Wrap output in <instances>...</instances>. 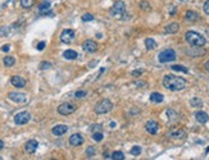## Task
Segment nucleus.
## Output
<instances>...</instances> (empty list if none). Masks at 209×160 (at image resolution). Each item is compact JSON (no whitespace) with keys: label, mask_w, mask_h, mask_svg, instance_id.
<instances>
[{"label":"nucleus","mask_w":209,"mask_h":160,"mask_svg":"<svg viewBox=\"0 0 209 160\" xmlns=\"http://www.w3.org/2000/svg\"><path fill=\"white\" fill-rule=\"evenodd\" d=\"M158 59H159L160 63H169V62L176 60V53H175V50H172V49L163 50V51L159 53Z\"/></svg>","instance_id":"nucleus-4"},{"label":"nucleus","mask_w":209,"mask_h":160,"mask_svg":"<svg viewBox=\"0 0 209 160\" xmlns=\"http://www.w3.org/2000/svg\"><path fill=\"white\" fill-rule=\"evenodd\" d=\"M112 109H113V103L108 99H104V100L100 101V103L96 104L95 113L96 114H107V113H109Z\"/></svg>","instance_id":"nucleus-3"},{"label":"nucleus","mask_w":209,"mask_h":160,"mask_svg":"<svg viewBox=\"0 0 209 160\" xmlns=\"http://www.w3.org/2000/svg\"><path fill=\"white\" fill-rule=\"evenodd\" d=\"M145 46L148 50H153L157 48V42L153 40V38H146L145 40Z\"/></svg>","instance_id":"nucleus-22"},{"label":"nucleus","mask_w":209,"mask_h":160,"mask_svg":"<svg viewBox=\"0 0 209 160\" xmlns=\"http://www.w3.org/2000/svg\"><path fill=\"white\" fill-rule=\"evenodd\" d=\"M103 138H104V136L102 133V131H100V132H94V133H92V140L96 141V142L103 141Z\"/></svg>","instance_id":"nucleus-29"},{"label":"nucleus","mask_w":209,"mask_h":160,"mask_svg":"<svg viewBox=\"0 0 209 160\" xmlns=\"http://www.w3.org/2000/svg\"><path fill=\"white\" fill-rule=\"evenodd\" d=\"M83 141L85 140L82 137V135H80V133H75L69 137V143H71L72 146H80L83 143Z\"/></svg>","instance_id":"nucleus-14"},{"label":"nucleus","mask_w":209,"mask_h":160,"mask_svg":"<svg viewBox=\"0 0 209 160\" xmlns=\"http://www.w3.org/2000/svg\"><path fill=\"white\" fill-rule=\"evenodd\" d=\"M195 119L198 120L199 123L204 124V123H207L209 120V117H208V114L205 111H196L195 113Z\"/></svg>","instance_id":"nucleus-17"},{"label":"nucleus","mask_w":209,"mask_h":160,"mask_svg":"<svg viewBox=\"0 0 209 160\" xmlns=\"http://www.w3.org/2000/svg\"><path fill=\"white\" fill-rule=\"evenodd\" d=\"M63 56L68 60H75V59H77L78 54H77L75 50H65V51L63 53Z\"/></svg>","instance_id":"nucleus-18"},{"label":"nucleus","mask_w":209,"mask_h":160,"mask_svg":"<svg viewBox=\"0 0 209 160\" xmlns=\"http://www.w3.org/2000/svg\"><path fill=\"white\" fill-rule=\"evenodd\" d=\"M163 95L162 93H159V92H153L152 95H150V101L152 103H155V104H158V103H162L163 101Z\"/></svg>","instance_id":"nucleus-20"},{"label":"nucleus","mask_w":209,"mask_h":160,"mask_svg":"<svg viewBox=\"0 0 209 160\" xmlns=\"http://www.w3.org/2000/svg\"><path fill=\"white\" fill-rule=\"evenodd\" d=\"M125 10H126V4L123 1H115L109 9V13H110V15H113V17H118V15L125 14Z\"/></svg>","instance_id":"nucleus-5"},{"label":"nucleus","mask_w":209,"mask_h":160,"mask_svg":"<svg viewBox=\"0 0 209 160\" xmlns=\"http://www.w3.org/2000/svg\"><path fill=\"white\" fill-rule=\"evenodd\" d=\"M110 127H112V128H114V127H115V123H114V122H112V123H110Z\"/></svg>","instance_id":"nucleus-44"},{"label":"nucleus","mask_w":209,"mask_h":160,"mask_svg":"<svg viewBox=\"0 0 209 160\" xmlns=\"http://www.w3.org/2000/svg\"><path fill=\"white\" fill-rule=\"evenodd\" d=\"M10 83L13 85L14 87H17V88H22V87H25V86H26L27 82L21 76H13V77H12V80H10Z\"/></svg>","instance_id":"nucleus-12"},{"label":"nucleus","mask_w":209,"mask_h":160,"mask_svg":"<svg viewBox=\"0 0 209 160\" xmlns=\"http://www.w3.org/2000/svg\"><path fill=\"white\" fill-rule=\"evenodd\" d=\"M8 97H9V100L14 101V103H18V104H23L27 101V96L21 92H9L8 93Z\"/></svg>","instance_id":"nucleus-9"},{"label":"nucleus","mask_w":209,"mask_h":160,"mask_svg":"<svg viewBox=\"0 0 209 160\" xmlns=\"http://www.w3.org/2000/svg\"><path fill=\"white\" fill-rule=\"evenodd\" d=\"M3 147H4V142L1 141V140H0V150H1V149H3Z\"/></svg>","instance_id":"nucleus-43"},{"label":"nucleus","mask_w":209,"mask_h":160,"mask_svg":"<svg viewBox=\"0 0 209 160\" xmlns=\"http://www.w3.org/2000/svg\"><path fill=\"white\" fill-rule=\"evenodd\" d=\"M185 18H186L187 21H190V22H195V21H198V19H199V15H198L196 12L187 10L186 14H185Z\"/></svg>","instance_id":"nucleus-19"},{"label":"nucleus","mask_w":209,"mask_h":160,"mask_svg":"<svg viewBox=\"0 0 209 160\" xmlns=\"http://www.w3.org/2000/svg\"><path fill=\"white\" fill-rule=\"evenodd\" d=\"M169 136L173 137V138H185V137H186V132L182 131V130H177L175 132H172Z\"/></svg>","instance_id":"nucleus-21"},{"label":"nucleus","mask_w":209,"mask_h":160,"mask_svg":"<svg viewBox=\"0 0 209 160\" xmlns=\"http://www.w3.org/2000/svg\"><path fill=\"white\" fill-rule=\"evenodd\" d=\"M87 95V91H85V90H78V91L75 92V97L76 99H82Z\"/></svg>","instance_id":"nucleus-30"},{"label":"nucleus","mask_w":209,"mask_h":160,"mask_svg":"<svg viewBox=\"0 0 209 160\" xmlns=\"http://www.w3.org/2000/svg\"><path fill=\"white\" fill-rule=\"evenodd\" d=\"M187 82L182 77L173 76V75H167L163 78V86L169 91H181L186 87Z\"/></svg>","instance_id":"nucleus-1"},{"label":"nucleus","mask_w":209,"mask_h":160,"mask_svg":"<svg viewBox=\"0 0 209 160\" xmlns=\"http://www.w3.org/2000/svg\"><path fill=\"white\" fill-rule=\"evenodd\" d=\"M141 73H142L141 69H137V71H134V72H132V76H134V77H139V76L141 75Z\"/></svg>","instance_id":"nucleus-40"},{"label":"nucleus","mask_w":209,"mask_h":160,"mask_svg":"<svg viewBox=\"0 0 209 160\" xmlns=\"http://www.w3.org/2000/svg\"><path fill=\"white\" fill-rule=\"evenodd\" d=\"M75 31L71 30V28H67V30H63L60 33V41L63 44H71V42L75 40Z\"/></svg>","instance_id":"nucleus-8"},{"label":"nucleus","mask_w":209,"mask_h":160,"mask_svg":"<svg viewBox=\"0 0 209 160\" xmlns=\"http://www.w3.org/2000/svg\"><path fill=\"white\" fill-rule=\"evenodd\" d=\"M82 49L86 53H95L96 50H98V44H96L94 40H86V41H83V44H82Z\"/></svg>","instance_id":"nucleus-10"},{"label":"nucleus","mask_w":209,"mask_h":160,"mask_svg":"<svg viewBox=\"0 0 209 160\" xmlns=\"http://www.w3.org/2000/svg\"><path fill=\"white\" fill-rule=\"evenodd\" d=\"M50 9V3L49 1H44L40 4V7H38V12L40 13H45V12H48Z\"/></svg>","instance_id":"nucleus-24"},{"label":"nucleus","mask_w":209,"mask_h":160,"mask_svg":"<svg viewBox=\"0 0 209 160\" xmlns=\"http://www.w3.org/2000/svg\"><path fill=\"white\" fill-rule=\"evenodd\" d=\"M145 130L150 135H155L158 130H159V126H158V123L155 120H149V122H146V124H145Z\"/></svg>","instance_id":"nucleus-11"},{"label":"nucleus","mask_w":209,"mask_h":160,"mask_svg":"<svg viewBox=\"0 0 209 160\" xmlns=\"http://www.w3.org/2000/svg\"><path fill=\"white\" fill-rule=\"evenodd\" d=\"M45 42L44 41H41V42H38V45H37V50H40V51H41V50H44L45 49Z\"/></svg>","instance_id":"nucleus-39"},{"label":"nucleus","mask_w":209,"mask_h":160,"mask_svg":"<svg viewBox=\"0 0 209 160\" xmlns=\"http://www.w3.org/2000/svg\"><path fill=\"white\" fill-rule=\"evenodd\" d=\"M67 131H68V127L65 124H58V126L53 127L52 133L54 136H63L64 133H67Z\"/></svg>","instance_id":"nucleus-15"},{"label":"nucleus","mask_w":209,"mask_h":160,"mask_svg":"<svg viewBox=\"0 0 209 160\" xmlns=\"http://www.w3.org/2000/svg\"><path fill=\"white\" fill-rule=\"evenodd\" d=\"M9 49H10L9 45H5V46H3V48H1L3 51H9Z\"/></svg>","instance_id":"nucleus-41"},{"label":"nucleus","mask_w":209,"mask_h":160,"mask_svg":"<svg viewBox=\"0 0 209 160\" xmlns=\"http://www.w3.org/2000/svg\"><path fill=\"white\" fill-rule=\"evenodd\" d=\"M110 159H113V160H123V159H125V155H123L122 151H114V153L112 154Z\"/></svg>","instance_id":"nucleus-26"},{"label":"nucleus","mask_w":209,"mask_h":160,"mask_svg":"<svg viewBox=\"0 0 209 160\" xmlns=\"http://www.w3.org/2000/svg\"><path fill=\"white\" fill-rule=\"evenodd\" d=\"M141 153V147L140 146H134L132 149H131V154L132 155H140Z\"/></svg>","instance_id":"nucleus-33"},{"label":"nucleus","mask_w":209,"mask_h":160,"mask_svg":"<svg viewBox=\"0 0 209 160\" xmlns=\"http://www.w3.org/2000/svg\"><path fill=\"white\" fill-rule=\"evenodd\" d=\"M76 109H77V106L73 103H63L58 106V113H59L60 115H69V114H72Z\"/></svg>","instance_id":"nucleus-6"},{"label":"nucleus","mask_w":209,"mask_h":160,"mask_svg":"<svg viewBox=\"0 0 209 160\" xmlns=\"http://www.w3.org/2000/svg\"><path fill=\"white\" fill-rule=\"evenodd\" d=\"M33 3H35V0H21V5L25 9H30L33 5Z\"/></svg>","instance_id":"nucleus-27"},{"label":"nucleus","mask_w":209,"mask_h":160,"mask_svg":"<svg viewBox=\"0 0 209 160\" xmlns=\"http://www.w3.org/2000/svg\"><path fill=\"white\" fill-rule=\"evenodd\" d=\"M205 69H207V71L209 72V60H208L207 63H205Z\"/></svg>","instance_id":"nucleus-42"},{"label":"nucleus","mask_w":209,"mask_h":160,"mask_svg":"<svg viewBox=\"0 0 209 160\" xmlns=\"http://www.w3.org/2000/svg\"><path fill=\"white\" fill-rule=\"evenodd\" d=\"M171 68L173 69V71H176V72H184V73H187L189 72V69L186 67H184V65H179V64L172 65Z\"/></svg>","instance_id":"nucleus-28"},{"label":"nucleus","mask_w":209,"mask_h":160,"mask_svg":"<svg viewBox=\"0 0 209 160\" xmlns=\"http://www.w3.org/2000/svg\"><path fill=\"white\" fill-rule=\"evenodd\" d=\"M3 63L5 67H13L14 63H15V59L13 56H5L4 58V60H3Z\"/></svg>","instance_id":"nucleus-23"},{"label":"nucleus","mask_w":209,"mask_h":160,"mask_svg":"<svg viewBox=\"0 0 209 160\" xmlns=\"http://www.w3.org/2000/svg\"><path fill=\"white\" fill-rule=\"evenodd\" d=\"M203 10H204V13L209 15V0H207V1L204 3V5H203Z\"/></svg>","instance_id":"nucleus-38"},{"label":"nucleus","mask_w":209,"mask_h":160,"mask_svg":"<svg viewBox=\"0 0 209 160\" xmlns=\"http://www.w3.org/2000/svg\"><path fill=\"white\" fill-rule=\"evenodd\" d=\"M31 119V114L28 111H19L14 115V123L18 124V126H22V124L28 123Z\"/></svg>","instance_id":"nucleus-7"},{"label":"nucleus","mask_w":209,"mask_h":160,"mask_svg":"<svg viewBox=\"0 0 209 160\" xmlns=\"http://www.w3.org/2000/svg\"><path fill=\"white\" fill-rule=\"evenodd\" d=\"M52 68V63H49V62H41V64H40V69H50Z\"/></svg>","instance_id":"nucleus-32"},{"label":"nucleus","mask_w":209,"mask_h":160,"mask_svg":"<svg viewBox=\"0 0 209 160\" xmlns=\"http://www.w3.org/2000/svg\"><path fill=\"white\" fill-rule=\"evenodd\" d=\"M180 30V25L176 22H172V23H168L164 28V32L165 33H176L177 31Z\"/></svg>","instance_id":"nucleus-16"},{"label":"nucleus","mask_w":209,"mask_h":160,"mask_svg":"<svg viewBox=\"0 0 209 160\" xmlns=\"http://www.w3.org/2000/svg\"><path fill=\"white\" fill-rule=\"evenodd\" d=\"M185 38H186V41L191 46H195V48H202V46L205 45V38L200 33L195 32V31H189V32H186Z\"/></svg>","instance_id":"nucleus-2"},{"label":"nucleus","mask_w":209,"mask_h":160,"mask_svg":"<svg viewBox=\"0 0 209 160\" xmlns=\"http://www.w3.org/2000/svg\"><path fill=\"white\" fill-rule=\"evenodd\" d=\"M92 19H94V15L90 14V13H86V14L82 15V21L83 22H89V21H92Z\"/></svg>","instance_id":"nucleus-34"},{"label":"nucleus","mask_w":209,"mask_h":160,"mask_svg":"<svg viewBox=\"0 0 209 160\" xmlns=\"http://www.w3.org/2000/svg\"><path fill=\"white\" fill-rule=\"evenodd\" d=\"M140 8L142 10H150V9H152V7H150V4L148 1H141L140 3Z\"/></svg>","instance_id":"nucleus-31"},{"label":"nucleus","mask_w":209,"mask_h":160,"mask_svg":"<svg viewBox=\"0 0 209 160\" xmlns=\"http://www.w3.org/2000/svg\"><path fill=\"white\" fill-rule=\"evenodd\" d=\"M95 153H96V150H95L92 146H90V147H89V149L86 150V154L89 155V156H92V155H95Z\"/></svg>","instance_id":"nucleus-37"},{"label":"nucleus","mask_w":209,"mask_h":160,"mask_svg":"<svg viewBox=\"0 0 209 160\" xmlns=\"http://www.w3.org/2000/svg\"><path fill=\"white\" fill-rule=\"evenodd\" d=\"M190 104H191V106H194V108H202L203 106V101L200 100L199 97H194V99H191Z\"/></svg>","instance_id":"nucleus-25"},{"label":"nucleus","mask_w":209,"mask_h":160,"mask_svg":"<svg viewBox=\"0 0 209 160\" xmlns=\"http://www.w3.org/2000/svg\"><path fill=\"white\" fill-rule=\"evenodd\" d=\"M37 147H38V142L36 140H30V141L26 142L25 150H26V153H28V154H33L35 151L37 150Z\"/></svg>","instance_id":"nucleus-13"},{"label":"nucleus","mask_w":209,"mask_h":160,"mask_svg":"<svg viewBox=\"0 0 209 160\" xmlns=\"http://www.w3.org/2000/svg\"><path fill=\"white\" fill-rule=\"evenodd\" d=\"M8 33H9V28H8V27L0 28V36H8Z\"/></svg>","instance_id":"nucleus-36"},{"label":"nucleus","mask_w":209,"mask_h":160,"mask_svg":"<svg viewBox=\"0 0 209 160\" xmlns=\"http://www.w3.org/2000/svg\"><path fill=\"white\" fill-rule=\"evenodd\" d=\"M102 124H94V126H91V128H90V130H91V132H92V133H94V132H100V131H102Z\"/></svg>","instance_id":"nucleus-35"}]
</instances>
